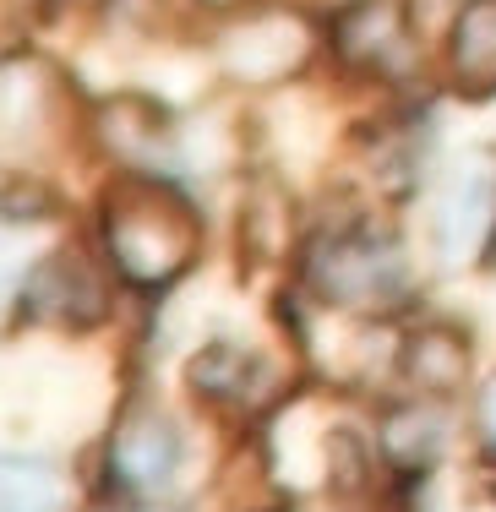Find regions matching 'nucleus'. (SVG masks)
<instances>
[{
    "label": "nucleus",
    "instance_id": "1",
    "mask_svg": "<svg viewBox=\"0 0 496 512\" xmlns=\"http://www.w3.org/2000/svg\"><path fill=\"white\" fill-rule=\"evenodd\" d=\"M104 256L131 289H169L202 262V213L153 169H120L99 191Z\"/></svg>",
    "mask_w": 496,
    "mask_h": 512
},
{
    "label": "nucleus",
    "instance_id": "8",
    "mask_svg": "<svg viewBox=\"0 0 496 512\" xmlns=\"http://www.w3.org/2000/svg\"><path fill=\"white\" fill-rule=\"evenodd\" d=\"M219 55H224V71L240 82H284L311 60V33L295 17L273 11V17H251L240 28H229Z\"/></svg>",
    "mask_w": 496,
    "mask_h": 512
},
{
    "label": "nucleus",
    "instance_id": "2",
    "mask_svg": "<svg viewBox=\"0 0 496 512\" xmlns=\"http://www.w3.org/2000/svg\"><path fill=\"white\" fill-rule=\"evenodd\" d=\"M300 278L328 311H349V316H393L415 300V273H409L398 240L387 229L366 224V218L338 224L322 240H311Z\"/></svg>",
    "mask_w": 496,
    "mask_h": 512
},
{
    "label": "nucleus",
    "instance_id": "14",
    "mask_svg": "<svg viewBox=\"0 0 496 512\" xmlns=\"http://www.w3.org/2000/svg\"><path fill=\"white\" fill-rule=\"evenodd\" d=\"M469 425H475V447H480V458L496 463V376H491V382H480Z\"/></svg>",
    "mask_w": 496,
    "mask_h": 512
},
{
    "label": "nucleus",
    "instance_id": "7",
    "mask_svg": "<svg viewBox=\"0 0 496 512\" xmlns=\"http://www.w3.org/2000/svg\"><path fill=\"white\" fill-rule=\"evenodd\" d=\"M99 137L120 158V169H153V175H164L180 158L175 115L164 104H153L148 93H115L99 109Z\"/></svg>",
    "mask_w": 496,
    "mask_h": 512
},
{
    "label": "nucleus",
    "instance_id": "9",
    "mask_svg": "<svg viewBox=\"0 0 496 512\" xmlns=\"http://www.w3.org/2000/svg\"><path fill=\"white\" fill-rule=\"evenodd\" d=\"M469 365H475V344L458 322H420L393 349V371L420 398H453L469 382Z\"/></svg>",
    "mask_w": 496,
    "mask_h": 512
},
{
    "label": "nucleus",
    "instance_id": "4",
    "mask_svg": "<svg viewBox=\"0 0 496 512\" xmlns=\"http://www.w3.org/2000/svg\"><path fill=\"white\" fill-rule=\"evenodd\" d=\"M180 458H186V436L153 404L120 409L110 442H104V469L120 496H159L164 485H175Z\"/></svg>",
    "mask_w": 496,
    "mask_h": 512
},
{
    "label": "nucleus",
    "instance_id": "15",
    "mask_svg": "<svg viewBox=\"0 0 496 512\" xmlns=\"http://www.w3.org/2000/svg\"><path fill=\"white\" fill-rule=\"evenodd\" d=\"M82 6H110V0H44L50 17H71V11H82Z\"/></svg>",
    "mask_w": 496,
    "mask_h": 512
},
{
    "label": "nucleus",
    "instance_id": "3",
    "mask_svg": "<svg viewBox=\"0 0 496 512\" xmlns=\"http://www.w3.org/2000/svg\"><path fill=\"white\" fill-rule=\"evenodd\" d=\"M22 316L44 327H66V333H93L110 316V278L82 251L60 246L39 256L22 278Z\"/></svg>",
    "mask_w": 496,
    "mask_h": 512
},
{
    "label": "nucleus",
    "instance_id": "5",
    "mask_svg": "<svg viewBox=\"0 0 496 512\" xmlns=\"http://www.w3.org/2000/svg\"><path fill=\"white\" fill-rule=\"evenodd\" d=\"M333 60L360 77H404L415 50V0H349L328 28Z\"/></svg>",
    "mask_w": 496,
    "mask_h": 512
},
{
    "label": "nucleus",
    "instance_id": "6",
    "mask_svg": "<svg viewBox=\"0 0 496 512\" xmlns=\"http://www.w3.org/2000/svg\"><path fill=\"white\" fill-rule=\"evenodd\" d=\"M491 235H496V169L480 164V158H464L447 175L437 207H431V246H437L442 262H458L475 246H486Z\"/></svg>",
    "mask_w": 496,
    "mask_h": 512
},
{
    "label": "nucleus",
    "instance_id": "12",
    "mask_svg": "<svg viewBox=\"0 0 496 512\" xmlns=\"http://www.w3.org/2000/svg\"><path fill=\"white\" fill-rule=\"evenodd\" d=\"M257 382H262V360L251 355V349L229 344V338H213V344L197 349L186 365L191 398H202V404H213V409H240L257 393Z\"/></svg>",
    "mask_w": 496,
    "mask_h": 512
},
{
    "label": "nucleus",
    "instance_id": "11",
    "mask_svg": "<svg viewBox=\"0 0 496 512\" xmlns=\"http://www.w3.org/2000/svg\"><path fill=\"white\" fill-rule=\"evenodd\" d=\"M437 404H442V398H420L415 393V404H398V409L382 414V425H377L382 463H393L398 474H426L431 463H437L442 436H447Z\"/></svg>",
    "mask_w": 496,
    "mask_h": 512
},
{
    "label": "nucleus",
    "instance_id": "13",
    "mask_svg": "<svg viewBox=\"0 0 496 512\" xmlns=\"http://www.w3.org/2000/svg\"><path fill=\"white\" fill-rule=\"evenodd\" d=\"M6 512H66V474L44 458H11L0 474Z\"/></svg>",
    "mask_w": 496,
    "mask_h": 512
},
{
    "label": "nucleus",
    "instance_id": "10",
    "mask_svg": "<svg viewBox=\"0 0 496 512\" xmlns=\"http://www.w3.org/2000/svg\"><path fill=\"white\" fill-rule=\"evenodd\" d=\"M447 88L480 104L496 93V0H464L447 28Z\"/></svg>",
    "mask_w": 496,
    "mask_h": 512
}]
</instances>
